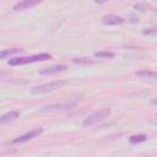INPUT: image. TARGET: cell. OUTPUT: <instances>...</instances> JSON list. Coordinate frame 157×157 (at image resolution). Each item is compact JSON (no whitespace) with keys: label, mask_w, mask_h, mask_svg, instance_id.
I'll return each mask as SVG.
<instances>
[{"label":"cell","mask_w":157,"mask_h":157,"mask_svg":"<svg viewBox=\"0 0 157 157\" xmlns=\"http://www.w3.org/2000/svg\"><path fill=\"white\" fill-rule=\"evenodd\" d=\"M52 55L48 53H39V54H34V55H29V56H17V58H12L7 61L9 65L11 66H16V65H25V64H32V63H38V61H45L48 59H50Z\"/></svg>","instance_id":"1"},{"label":"cell","mask_w":157,"mask_h":157,"mask_svg":"<svg viewBox=\"0 0 157 157\" xmlns=\"http://www.w3.org/2000/svg\"><path fill=\"white\" fill-rule=\"evenodd\" d=\"M101 22L102 25L104 26H118V25H123L126 22L125 18H123L121 16H117V15H104L102 18H101Z\"/></svg>","instance_id":"6"},{"label":"cell","mask_w":157,"mask_h":157,"mask_svg":"<svg viewBox=\"0 0 157 157\" xmlns=\"http://www.w3.org/2000/svg\"><path fill=\"white\" fill-rule=\"evenodd\" d=\"M20 117V113L17 110H11V112H7L2 115H0V124H6V123H10V121H13L15 119H17Z\"/></svg>","instance_id":"9"},{"label":"cell","mask_w":157,"mask_h":157,"mask_svg":"<svg viewBox=\"0 0 157 157\" xmlns=\"http://www.w3.org/2000/svg\"><path fill=\"white\" fill-rule=\"evenodd\" d=\"M156 33H157V29H156L155 27H152V28H146V29L142 31V34H145V36H156Z\"/></svg>","instance_id":"15"},{"label":"cell","mask_w":157,"mask_h":157,"mask_svg":"<svg viewBox=\"0 0 157 157\" xmlns=\"http://www.w3.org/2000/svg\"><path fill=\"white\" fill-rule=\"evenodd\" d=\"M67 69L66 65L64 64H58V65H52V66H48V67H44L39 71L40 75H53V74H58V72H61V71H65Z\"/></svg>","instance_id":"8"},{"label":"cell","mask_w":157,"mask_h":157,"mask_svg":"<svg viewBox=\"0 0 157 157\" xmlns=\"http://www.w3.org/2000/svg\"><path fill=\"white\" fill-rule=\"evenodd\" d=\"M43 132V129L42 128H37V129H33L31 130L29 132L25 134V135H21V136H17L15 139L11 140V144H22V142H26L28 140H32L34 137H37L38 135H40Z\"/></svg>","instance_id":"5"},{"label":"cell","mask_w":157,"mask_h":157,"mask_svg":"<svg viewBox=\"0 0 157 157\" xmlns=\"http://www.w3.org/2000/svg\"><path fill=\"white\" fill-rule=\"evenodd\" d=\"M65 85L64 81H53V82H48V83H43L39 86H36L31 90V93L33 94H40V93H48V92H53L60 87H63Z\"/></svg>","instance_id":"3"},{"label":"cell","mask_w":157,"mask_h":157,"mask_svg":"<svg viewBox=\"0 0 157 157\" xmlns=\"http://www.w3.org/2000/svg\"><path fill=\"white\" fill-rule=\"evenodd\" d=\"M42 1H43V0H21V1H18V2H16V4L12 6V9H13L15 11L26 10V9H31V7H33V6L38 5V4H40Z\"/></svg>","instance_id":"7"},{"label":"cell","mask_w":157,"mask_h":157,"mask_svg":"<svg viewBox=\"0 0 157 157\" xmlns=\"http://www.w3.org/2000/svg\"><path fill=\"white\" fill-rule=\"evenodd\" d=\"M136 76L141 77V78H150V80H155L157 74L155 71H151V70H139L135 72Z\"/></svg>","instance_id":"10"},{"label":"cell","mask_w":157,"mask_h":157,"mask_svg":"<svg viewBox=\"0 0 157 157\" xmlns=\"http://www.w3.org/2000/svg\"><path fill=\"white\" fill-rule=\"evenodd\" d=\"M21 52H22L21 48H10V49L0 50V60H1V59H5V58H9V56H11V55L18 54V53H21Z\"/></svg>","instance_id":"11"},{"label":"cell","mask_w":157,"mask_h":157,"mask_svg":"<svg viewBox=\"0 0 157 157\" xmlns=\"http://www.w3.org/2000/svg\"><path fill=\"white\" fill-rule=\"evenodd\" d=\"M134 7H135L136 10H140V11H146V10L151 9V6H150L148 4H136Z\"/></svg>","instance_id":"16"},{"label":"cell","mask_w":157,"mask_h":157,"mask_svg":"<svg viewBox=\"0 0 157 157\" xmlns=\"http://www.w3.org/2000/svg\"><path fill=\"white\" fill-rule=\"evenodd\" d=\"M94 56L96 58H113L114 56V53L113 52H97L94 53Z\"/></svg>","instance_id":"14"},{"label":"cell","mask_w":157,"mask_h":157,"mask_svg":"<svg viewBox=\"0 0 157 157\" xmlns=\"http://www.w3.org/2000/svg\"><path fill=\"white\" fill-rule=\"evenodd\" d=\"M112 113V109L110 108H102V109H98L96 112H93L92 114H90L88 117H86L82 121V126L87 128V126H92L97 123H101L102 120H104L105 118H108Z\"/></svg>","instance_id":"2"},{"label":"cell","mask_w":157,"mask_h":157,"mask_svg":"<svg viewBox=\"0 0 157 157\" xmlns=\"http://www.w3.org/2000/svg\"><path fill=\"white\" fill-rule=\"evenodd\" d=\"M72 63L74 64H78V65H88V64H92L93 60H90L87 58H74Z\"/></svg>","instance_id":"13"},{"label":"cell","mask_w":157,"mask_h":157,"mask_svg":"<svg viewBox=\"0 0 157 157\" xmlns=\"http://www.w3.org/2000/svg\"><path fill=\"white\" fill-rule=\"evenodd\" d=\"M147 140V136L144 135V134H137V135H132L129 137V142L131 145H137V144H141V142H145Z\"/></svg>","instance_id":"12"},{"label":"cell","mask_w":157,"mask_h":157,"mask_svg":"<svg viewBox=\"0 0 157 157\" xmlns=\"http://www.w3.org/2000/svg\"><path fill=\"white\" fill-rule=\"evenodd\" d=\"M105 1H108V0H94L96 4H104Z\"/></svg>","instance_id":"17"},{"label":"cell","mask_w":157,"mask_h":157,"mask_svg":"<svg viewBox=\"0 0 157 157\" xmlns=\"http://www.w3.org/2000/svg\"><path fill=\"white\" fill-rule=\"evenodd\" d=\"M76 101L74 102H65V103H60V104H48V105H43L38 112L40 113H45V112H56V110H63V109H69L75 107Z\"/></svg>","instance_id":"4"}]
</instances>
